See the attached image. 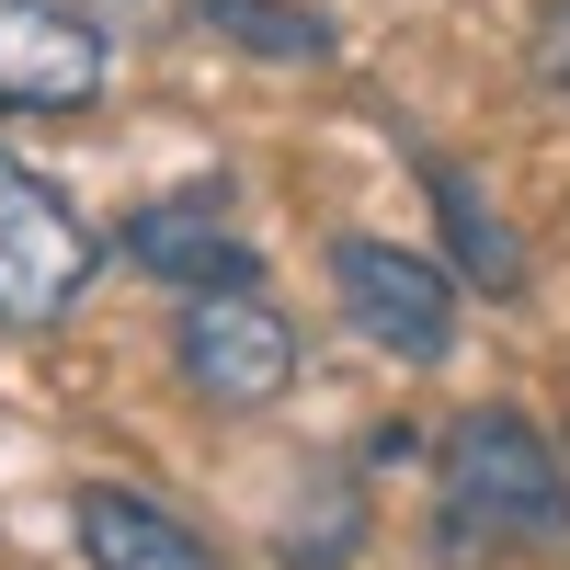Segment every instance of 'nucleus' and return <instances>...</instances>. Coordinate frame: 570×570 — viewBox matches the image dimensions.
<instances>
[{"instance_id":"7ed1b4c3","label":"nucleus","mask_w":570,"mask_h":570,"mask_svg":"<svg viewBox=\"0 0 570 570\" xmlns=\"http://www.w3.org/2000/svg\"><path fill=\"white\" fill-rule=\"evenodd\" d=\"M171 354H183V376H195L217 411H274L297 389V331H285L252 285H206V297L183 308Z\"/></svg>"},{"instance_id":"0eeeda50","label":"nucleus","mask_w":570,"mask_h":570,"mask_svg":"<svg viewBox=\"0 0 570 570\" xmlns=\"http://www.w3.org/2000/svg\"><path fill=\"white\" fill-rule=\"evenodd\" d=\"M80 548H91V570H228L171 502L126 491V480H91L80 491Z\"/></svg>"},{"instance_id":"39448f33","label":"nucleus","mask_w":570,"mask_h":570,"mask_svg":"<svg viewBox=\"0 0 570 570\" xmlns=\"http://www.w3.org/2000/svg\"><path fill=\"white\" fill-rule=\"evenodd\" d=\"M104 91V46L58 0H0V115H80Z\"/></svg>"},{"instance_id":"6e6552de","label":"nucleus","mask_w":570,"mask_h":570,"mask_svg":"<svg viewBox=\"0 0 570 570\" xmlns=\"http://www.w3.org/2000/svg\"><path fill=\"white\" fill-rule=\"evenodd\" d=\"M422 195H434V217H445V240H456V263L480 274L491 297H513V285H525V252H513V228L491 217V195H480V183H468V171H456L445 149L422 160Z\"/></svg>"},{"instance_id":"423d86ee","label":"nucleus","mask_w":570,"mask_h":570,"mask_svg":"<svg viewBox=\"0 0 570 570\" xmlns=\"http://www.w3.org/2000/svg\"><path fill=\"white\" fill-rule=\"evenodd\" d=\"M126 263L137 274H171V285H252L263 263H252V240L217 217V195H171V206H149V217H126Z\"/></svg>"},{"instance_id":"9d476101","label":"nucleus","mask_w":570,"mask_h":570,"mask_svg":"<svg viewBox=\"0 0 570 570\" xmlns=\"http://www.w3.org/2000/svg\"><path fill=\"white\" fill-rule=\"evenodd\" d=\"M297 502H308V513H285V559H297V570H331V559L365 537V502H354L343 480H320V491H297Z\"/></svg>"},{"instance_id":"9b49d317","label":"nucleus","mask_w":570,"mask_h":570,"mask_svg":"<svg viewBox=\"0 0 570 570\" xmlns=\"http://www.w3.org/2000/svg\"><path fill=\"white\" fill-rule=\"evenodd\" d=\"M537 35H548V80H570V12H548Z\"/></svg>"},{"instance_id":"f257e3e1","label":"nucleus","mask_w":570,"mask_h":570,"mask_svg":"<svg viewBox=\"0 0 570 570\" xmlns=\"http://www.w3.org/2000/svg\"><path fill=\"white\" fill-rule=\"evenodd\" d=\"M445 548L456 559H570V480L525 411H456L445 434Z\"/></svg>"},{"instance_id":"f03ea898","label":"nucleus","mask_w":570,"mask_h":570,"mask_svg":"<svg viewBox=\"0 0 570 570\" xmlns=\"http://www.w3.org/2000/svg\"><path fill=\"white\" fill-rule=\"evenodd\" d=\"M91 263H104V240L80 228V206L46 171H23L12 149H0V331L69 320V297L91 285Z\"/></svg>"},{"instance_id":"20e7f679","label":"nucleus","mask_w":570,"mask_h":570,"mask_svg":"<svg viewBox=\"0 0 570 570\" xmlns=\"http://www.w3.org/2000/svg\"><path fill=\"white\" fill-rule=\"evenodd\" d=\"M331 285H343V320L365 331L376 354H400V365H445L456 354V285L400 252V240H343L331 252Z\"/></svg>"},{"instance_id":"1a4fd4ad","label":"nucleus","mask_w":570,"mask_h":570,"mask_svg":"<svg viewBox=\"0 0 570 570\" xmlns=\"http://www.w3.org/2000/svg\"><path fill=\"white\" fill-rule=\"evenodd\" d=\"M195 12H206V35L252 46V58H274V69H320L331 58V23L297 12V0H195Z\"/></svg>"}]
</instances>
